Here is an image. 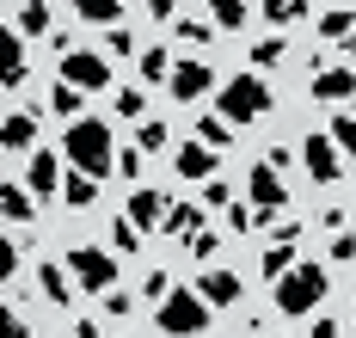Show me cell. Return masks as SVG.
Segmentation results:
<instances>
[{
	"instance_id": "7c38bea8",
	"label": "cell",
	"mask_w": 356,
	"mask_h": 338,
	"mask_svg": "<svg viewBox=\"0 0 356 338\" xmlns=\"http://www.w3.org/2000/svg\"><path fill=\"white\" fill-rule=\"evenodd\" d=\"M0 148L13 154V160H19V154L31 160V154H37V111L13 105V111H6V123H0Z\"/></svg>"
},
{
	"instance_id": "e575fe53",
	"label": "cell",
	"mask_w": 356,
	"mask_h": 338,
	"mask_svg": "<svg viewBox=\"0 0 356 338\" xmlns=\"http://www.w3.org/2000/svg\"><path fill=\"white\" fill-rule=\"evenodd\" d=\"M203 203H209V209H234V185H227V179H209V185H203Z\"/></svg>"
},
{
	"instance_id": "9c48e42d",
	"label": "cell",
	"mask_w": 356,
	"mask_h": 338,
	"mask_svg": "<svg viewBox=\"0 0 356 338\" xmlns=\"http://www.w3.org/2000/svg\"><path fill=\"white\" fill-rule=\"evenodd\" d=\"M295 246H301V222H283L277 227V240H270V246H264V259H258V271H264V277H270V289H277V283H283L289 271H295Z\"/></svg>"
},
{
	"instance_id": "3957f363",
	"label": "cell",
	"mask_w": 356,
	"mask_h": 338,
	"mask_svg": "<svg viewBox=\"0 0 356 338\" xmlns=\"http://www.w3.org/2000/svg\"><path fill=\"white\" fill-rule=\"evenodd\" d=\"M264 111H270V86H264V74L221 80V92H215V117H221V123H258Z\"/></svg>"
},
{
	"instance_id": "4fadbf2b",
	"label": "cell",
	"mask_w": 356,
	"mask_h": 338,
	"mask_svg": "<svg viewBox=\"0 0 356 338\" xmlns=\"http://www.w3.org/2000/svg\"><path fill=\"white\" fill-rule=\"evenodd\" d=\"M215 166H221V154L203 148V142H184V148L172 154V172H178V179H191V185H209Z\"/></svg>"
},
{
	"instance_id": "d6986e66",
	"label": "cell",
	"mask_w": 356,
	"mask_h": 338,
	"mask_svg": "<svg viewBox=\"0 0 356 338\" xmlns=\"http://www.w3.org/2000/svg\"><path fill=\"white\" fill-rule=\"evenodd\" d=\"M6 19H13V31H19V38H43L56 13H49V6L37 0V6H6Z\"/></svg>"
},
{
	"instance_id": "2e32d148",
	"label": "cell",
	"mask_w": 356,
	"mask_h": 338,
	"mask_svg": "<svg viewBox=\"0 0 356 338\" xmlns=\"http://www.w3.org/2000/svg\"><path fill=\"white\" fill-rule=\"evenodd\" d=\"M197 296L209 301V307H234V301L246 296V283H240L227 264H209V271H203V283H197Z\"/></svg>"
},
{
	"instance_id": "7dc6e473",
	"label": "cell",
	"mask_w": 356,
	"mask_h": 338,
	"mask_svg": "<svg viewBox=\"0 0 356 338\" xmlns=\"http://www.w3.org/2000/svg\"><path fill=\"white\" fill-rule=\"evenodd\" d=\"M350 56H356V38H350Z\"/></svg>"
},
{
	"instance_id": "6da1fadb",
	"label": "cell",
	"mask_w": 356,
	"mask_h": 338,
	"mask_svg": "<svg viewBox=\"0 0 356 338\" xmlns=\"http://www.w3.org/2000/svg\"><path fill=\"white\" fill-rule=\"evenodd\" d=\"M62 160H68V172H86V179L117 172L111 123H105V117H80V123H68V136H62Z\"/></svg>"
},
{
	"instance_id": "ee69618b",
	"label": "cell",
	"mask_w": 356,
	"mask_h": 338,
	"mask_svg": "<svg viewBox=\"0 0 356 338\" xmlns=\"http://www.w3.org/2000/svg\"><path fill=\"white\" fill-rule=\"evenodd\" d=\"M105 307H111V314H136V301L123 296V289H111V296H105Z\"/></svg>"
},
{
	"instance_id": "83f0119b",
	"label": "cell",
	"mask_w": 356,
	"mask_h": 338,
	"mask_svg": "<svg viewBox=\"0 0 356 338\" xmlns=\"http://www.w3.org/2000/svg\"><path fill=\"white\" fill-rule=\"evenodd\" d=\"M117 117H136V123H147V92H142V86H117Z\"/></svg>"
},
{
	"instance_id": "ba28073f",
	"label": "cell",
	"mask_w": 356,
	"mask_h": 338,
	"mask_svg": "<svg viewBox=\"0 0 356 338\" xmlns=\"http://www.w3.org/2000/svg\"><path fill=\"white\" fill-rule=\"evenodd\" d=\"M338 142H332V136H307V142H301V166H307V179H314V185H338V179H344V166H338Z\"/></svg>"
},
{
	"instance_id": "9a60e30c",
	"label": "cell",
	"mask_w": 356,
	"mask_h": 338,
	"mask_svg": "<svg viewBox=\"0 0 356 338\" xmlns=\"http://www.w3.org/2000/svg\"><path fill=\"white\" fill-rule=\"evenodd\" d=\"M307 92H314L320 105H344V99H356V68H314Z\"/></svg>"
},
{
	"instance_id": "d590c367",
	"label": "cell",
	"mask_w": 356,
	"mask_h": 338,
	"mask_svg": "<svg viewBox=\"0 0 356 338\" xmlns=\"http://www.w3.org/2000/svg\"><path fill=\"white\" fill-rule=\"evenodd\" d=\"M283 56H289V43H283V38H264L258 49H252V62H258V68H270V62H283Z\"/></svg>"
},
{
	"instance_id": "cb8c5ba5",
	"label": "cell",
	"mask_w": 356,
	"mask_h": 338,
	"mask_svg": "<svg viewBox=\"0 0 356 338\" xmlns=\"http://www.w3.org/2000/svg\"><path fill=\"white\" fill-rule=\"evenodd\" d=\"M0 80H6V86H19V80H25V38H19V31H6V56H0Z\"/></svg>"
},
{
	"instance_id": "44dd1931",
	"label": "cell",
	"mask_w": 356,
	"mask_h": 338,
	"mask_svg": "<svg viewBox=\"0 0 356 338\" xmlns=\"http://www.w3.org/2000/svg\"><path fill=\"white\" fill-rule=\"evenodd\" d=\"M37 289L56 301V307H68V301H74V283H68V271H62V264H37Z\"/></svg>"
},
{
	"instance_id": "bcb514c9",
	"label": "cell",
	"mask_w": 356,
	"mask_h": 338,
	"mask_svg": "<svg viewBox=\"0 0 356 338\" xmlns=\"http://www.w3.org/2000/svg\"><path fill=\"white\" fill-rule=\"evenodd\" d=\"M13 338H31V326H25V314H13Z\"/></svg>"
},
{
	"instance_id": "f35d334b",
	"label": "cell",
	"mask_w": 356,
	"mask_h": 338,
	"mask_svg": "<svg viewBox=\"0 0 356 338\" xmlns=\"http://www.w3.org/2000/svg\"><path fill=\"white\" fill-rule=\"evenodd\" d=\"M178 38L184 43H209V25H203V19H178Z\"/></svg>"
},
{
	"instance_id": "e0dca14e",
	"label": "cell",
	"mask_w": 356,
	"mask_h": 338,
	"mask_svg": "<svg viewBox=\"0 0 356 338\" xmlns=\"http://www.w3.org/2000/svg\"><path fill=\"white\" fill-rule=\"evenodd\" d=\"M314 31H320L325 43H350L356 38V13L350 6H325L320 19H314Z\"/></svg>"
},
{
	"instance_id": "b9f144b4",
	"label": "cell",
	"mask_w": 356,
	"mask_h": 338,
	"mask_svg": "<svg viewBox=\"0 0 356 338\" xmlns=\"http://www.w3.org/2000/svg\"><path fill=\"white\" fill-rule=\"evenodd\" d=\"M314 338H344V326H338L332 314H320V320H314Z\"/></svg>"
},
{
	"instance_id": "7bdbcfd3",
	"label": "cell",
	"mask_w": 356,
	"mask_h": 338,
	"mask_svg": "<svg viewBox=\"0 0 356 338\" xmlns=\"http://www.w3.org/2000/svg\"><path fill=\"white\" fill-rule=\"evenodd\" d=\"M332 259H356V240H350V234H332Z\"/></svg>"
},
{
	"instance_id": "30bf717a",
	"label": "cell",
	"mask_w": 356,
	"mask_h": 338,
	"mask_svg": "<svg viewBox=\"0 0 356 338\" xmlns=\"http://www.w3.org/2000/svg\"><path fill=\"white\" fill-rule=\"evenodd\" d=\"M166 86H172V99H178V105H197V99L221 92V86H215V68H209V62H197V56H191V62H178Z\"/></svg>"
},
{
	"instance_id": "484cf974",
	"label": "cell",
	"mask_w": 356,
	"mask_h": 338,
	"mask_svg": "<svg viewBox=\"0 0 356 338\" xmlns=\"http://www.w3.org/2000/svg\"><path fill=\"white\" fill-rule=\"evenodd\" d=\"M258 19H270V25H277V38H283L295 19H307V6H301V0H270V6H258Z\"/></svg>"
},
{
	"instance_id": "836d02e7",
	"label": "cell",
	"mask_w": 356,
	"mask_h": 338,
	"mask_svg": "<svg viewBox=\"0 0 356 338\" xmlns=\"http://www.w3.org/2000/svg\"><path fill=\"white\" fill-rule=\"evenodd\" d=\"M172 56H166V49H142V80H172Z\"/></svg>"
},
{
	"instance_id": "ffe728a7",
	"label": "cell",
	"mask_w": 356,
	"mask_h": 338,
	"mask_svg": "<svg viewBox=\"0 0 356 338\" xmlns=\"http://www.w3.org/2000/svg\"><path fill=\"white\" fill-rule=\"evenodd\" d=\"M74 19H80V25H117V19H129V6H123V0H80Z\"/></svg>"
},
{
	"instance_id": "f6af8a7d",
	"label": "cell",
	"mask_w": 356,
	"mask_h": 338,
	"mask_svg": "<svg viewBox=\"0 0 356 338\" xmlns=\"http://www.w3.org/2000/svg\"><path fill=\"white\" fill-rule=\"evenodd\" d=\"M74 338H99V320H86V314H80V320H74Z\"/></svg>"
},
{
	"instance_id": "f546056e",
	"label": "cell",
	"mask_w": 356,
	"mask_h": 338,
	"mask_svg": "<svg viewBox=\"0 0 356 338\" xmlns=\"http://www.w3.org/2000/svg\"><path fill=\"white\" fill-rule=\"evenodd\" d=\"M136 246H142V227L129 222V216H117L111 222V252H136Z\"/></svg>"
},
{
	"instance_id": "7402d4cb",
	"label": "cell",
	"mask_w": 356,
	"mask_h": 338,
	"mask_svg": "<svg viewBox=\"0 0 356 338\" xmlns=\"http://www.w3.org/2000/svg\"><path fill=\"white\" fill-rule=\"evenodd\" d=\"M166 234H178V240H197V234H203V209H197V203H172Z\"/></svg>"
},
{
	"instance_id": "8d00e7d4",
	"label": "cell",
	"mask_w": 356,
	"mask_h": 338,
	"mask_svg": "<svg viewBox=\"0 0 356 338\" xmlns=\"http://www.w3.org/2000/svg\"><path fill=\"white\" fill-rule=\"evenodd\" d=\"M215 252H221V234H215V227H203V234L191 240V259H203V264H209Z\"/></svg>"
},
{
	"instance_id": "4316f807",
	"label": "cell",
	"mask_w": 356,
	"mask_h": 338,
	"mask_svg": "<svg viewBox=\"0 0 356 338\" xmlns=\"http://www.w3.org/2000/svg\"><path fill=\"white\" fill-rule=\"evenodd\" d=\"M80 105H86V92H74V86H56V92H49V111L68 117V123H80Z\"/></svg>"
},
{
	"instance_id": "74e56055",
	"label": "cell",
	"mask_w": 356,
	"mask_h": 338,
	"mask_svg": "<svg viewBox=\"0 0 356 338\" xmlns=\"http://www.w3.org/2000/svg\"><path fill=\"white\" fill-rule=\"evenodd\" d=\"M117 172H123V179H136V172H142V148H136V142L117 154Z\"/></svg>"
},
{
	"instance_id": "ac0fdd59",
	"label": "cell",
	"mask_w": 356,
	"mask_h": 338,
	"mask_svg": "<svg viewBox=\"0 0 356 338\" xmlns=\"http://www.w3.org/2000/svg\"><path fill=\"white\" fill-rule=\"evenodd\" d=\"M0 209H6V222L19 227V222H37V197L19 179H6V191H0Z\"/></svg>"
},
{
	"instance_id": "5bb4252c",
	"label": "cell",
	"mask_w": 356,
	"mask_h": 338,
	"mask_svg": "<svg viewBox=\"0 0 356 338\" xmlns=\"http://www.w3.org/2000/svg\"><path fill=\"white\" fill-rule=\"evenodd\" d=\"M123 216H129V222H136V227L147 234V227H166L172 203H166V197H160L154 185H136V191H129V209H123Z\"/></svg>"
},
{
	"instance_id": "d6a6232c",
	"label": "cell",
	"mask_w": 356,
	"mask_h": 338,
	"mask_svg": "<svg viewBox=\"0 0 356 338\" xmlns=\"http://www.w3.org/2000/svg\"><path fill=\"white\" fill-rule=\"evenodd\" d=\"M136 148H142V154H160V148H166V123H160V117L136 123Z\"/></svg>"
},
{
	"instance_id": "52a82bcc",
	"label": "cell",
	"mask_w": 356,
	"mask_h": 338,
	"mask_svg": "<svg viewBox=\"0 0 356 338\" xmlns=\"http://www.w3.org/2000/svg\"><path fill=\"white\" fill-rule=\"evenodd\" d=\"M62 86H74V92H105L111 86V62L99 49H68V56H62Z\"/></svg>"
},
{
	"instance_id": "7a4b0ae2",
	"label": "cell",
	"mask_w": 356,
	"mask_h": 338,
	"mask_svg": "<svg viewBox=\"0 0 356 338\" xmlns=\"http://www.w3.org/2000/svg\"><path fill=\"white\" fill-rule=\"evenodd\" d=\"M325 296H332V271H325V264H314V259H301V264L283 277V283L270 289V301H277V314H283V320H301V314H314Z\"/></svg>"
},
{
	"instance_id": "603a6c76",
	"label": "cell",
	"mask_w": 356,
	"mask_h": 338,
	"mask_svg": "<svg viewBox=\"0 0 356 338\" xmlns=\"http://www.w3.org/2000/svg\"><path fill=\"white\" fill-rule=\"evenodd\" d=\"M62 203H68V209H92V203H99V179H86V172H68V185H62Z\"/></svg>"
},
{
	"instance_id": "277c9868",
	"label": "cell",
	"mask_w": 356,
	"mask_h": 338,
	"mask_svg": "<svg viewBox=\"0 0 356 338\" xmlns=\"http://www.w3.org/2000/svg\"><path fill=\"white\" fill-rule=\"evenodd\" d=\"M209 320H215V307L197 289H172V296L154 307V326L166 338H197V332H209Z\"/></svg>"
},
{
	"instance_id": "ab89813d",
	"label": "cell",
	"mask_w": 356,
	"mask_h": 338,
	"mask_svg": "<svg viewBox=\"0 0 356 338\" xmlns=\"http://www.w3.org/2000/svg\"><path fill=\"white\" fill-rule=\"evenodd\" d=\"M252 222H258V209H240V203H234V209H227V227H234V234H246Z\"/></svg>"
},
{
	"instance_id": "f1b7e54d",
	"label": "cell",
	"mask_w": 356,
	"mask_h": 338,
	"mask_svg": "<svg viewBox=\"0 0 356 338\" xmlns=\"http://www.w3.org/2000/svg\"><path fill=\"white\" fill-rule=\"evenodd\" d=\"M325 136H332L344 154H356V111H332V129H325Z\"/></svg>"
},
{
	"instance_id": "1f68e13d",
	"label": "cell",
	"mask_w": 356,
	"mask_h": 338,
	"mask_svg": "<svg viewBox=\"0 0 356 338\" xmlns=\"http://www.w3.org/2000/svg\"><path fill=\"white\" fill-rule=\"evenodd\" d=\"M172 289H178V283H172V271H160V264H154V271H147V277H142V296L154 301V307H160V301L172 296Z\"/></svg>"
},
{
	"instance_id": "8fae6325",
	"label": "cell",
	"mask_w": 356,
	"mask_h": 338,
	"mask_svg": "<svg viewBox=\"0 0 356 338\" xmlns=\"http://www.w3.org/2000/svg\"><path fill=\"white\" fill-rule=\"evenodd\" d=\"M62 185H68V172H62V154L37 148L31 160H25V191H31V197H62Z\"/></svg>"
},
{
	"instance_id": "4dcf8cb0",
	"label": "cell",
	"mask_w": 356,
	"mask_h": 338,
	"mask_svg": "<svg viewBox=\"0 0 356 338\" xmlns=\"http://www.w3.org/2000/svg\"><path fill=\"white\" fill-rule=\"evenodd\" d=\"M197 142H203V148H227V142H234V123H221V117H203V123H197Z\"/></svg>"
},
{
	"instance_id": "d4e9b609",
	"label": "cell",
	"mask_w": 356,
	"mask_h": 338,
	"mask_svg": "<svg viewBox=\"0 0 356 338\" xmlns=\"http://www.w3.org/2000/svg\"><path fill=\"white\" fill-rule=\"evenodd\" d=\"M209 19H215V31H240V25L252 19V6H246V0H215Z\"/></svg>"
},
{
	"instance_id": "5b68a950",
	"label": "cell",
	"mask_w": 356,
	"mask_h": 338,
	"mask_svg": "<svg viewBox=\"0 0 356 338\" xmlns=\"http://www.w3.org/2000/svg\"><path fill=\"white\" fill-rule=\"evenodd\" d=\"M68 277L86 289V296H111L117 289V252L111 246H68Z\"/></svg>"
},
{
	"instance_id": "60d3db41",
	"label": "cell",
	"mask_w": 356,
	"mask_h": 338,
	"mask_svg": "<svg viewBox=\"0 0 356 338\" xmlns=\"http://www.w3.org/2000/svg\"><path fill=\"white\" fill-rule=\"evenodd\" d=\"M105 49H111V56H136V38H129V31H111Z\"/></svg>"
},
{
	"instance_id": "8992f818",
	"label": "cell",
	"mask_w": 356,
	"mask_h": 338,
	"mask_svg": "<svg viewBox=\"0 0 356 338\" xmlns=\"http://www.w3.org/2000/svg\"><path fill=\"white\" fill-rule=\"evenodd\" d=\"M246 197H252V209H258V227H283L289 185H283V172H277L270 160H258V166L246 172Z\"/></svg>"
}]
</instances>
